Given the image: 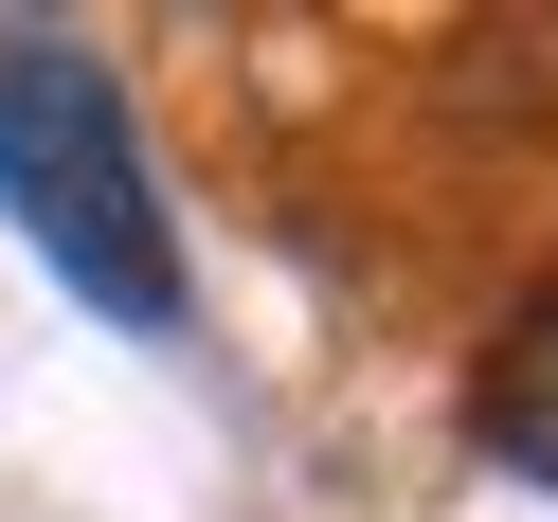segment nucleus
<instances>
[{
    "instance_id": "nucleus-1",
    "label": "nucleus",
    "mask_w": 558,
    "mask_h": 522,
    "mask_svg": "<svg viewBox=\"0 0 558 522\" xmlns=\"http://www.w3.org/2000/svg\"><path fill=\"white\" fill-rule=\"evenodd\" d=\"M0 217L37 234L54 289H90L109 325H181V234H162V181H145V126H126L109 54L90 37H37L0 19Z\"/></svg>"
},
{
    "instance_id": "nucleus-2",
    "label": "nucleus",
    "mask_w": 558,
    "mask_h": 522,
    "mask_svg": "<svg viewBox=\"0 0 558 522\" xmlns=\"http://www.w3.org/2000/svg\"><path fill=\"white\" fill-rule=\"evenodd\" d=\"M469 433H486V450H505V469H522V486H558V289H541V306H522V325H505V342H486V378H469Z\"/></svg>"
}]
</instances>
